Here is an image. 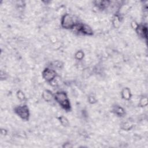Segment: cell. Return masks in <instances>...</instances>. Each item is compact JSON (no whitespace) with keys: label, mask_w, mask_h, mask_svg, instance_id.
Returning <instances> with one entry per match:
<instances>
[{"label":"cell","mask_w":148,"mask_h":148,"mask_svg":"<svg viewBox=\"0 0 148 148\" xmlns=\"http://www.w3.org/2000/svg\"><path fill=\"white\" fill-rule=\"evenodd\" d=\"M55 99L56 100V101L59 103H60V104L61 105L63 108H64L65 109H69V101H68L67 98V95H66L64 92H57V93L55 95Z\"/></svg>","instance_id":"6da1fadb"},{"label":"cell","mask_w":148,"mask_h":148,"mask_svg":"<svg viewBox=\"0 0 148 148\" xmlns=\"http://www.w3.org/2000/svg\"><path fill=\"white\" fill-rule=\"evenodd\" d=\"M62 25L63 27L67 28L73 27L74 22L72 17L69 15H65L62 19Z\"/></svg>","instance_id":"7a4b0ae2"},{"label":"cell","mask_w":148,"mask_h":148,"mask_svg":"<svg viewBox=\"0 0 148 148\" xmlns=\"http://www.w3.org/2000/svg\"><path fill=\"white\" fill-rule=\"evenodd\" d=\"M16 112L17 113V115L20 116L23 119H27L28 118V109L26 106L18 107L16 109Z\"/></svg>","instance_id":"3957f363"},{"label":"cell","mask_w":148,"mask_h":148,"mask_svg":"<svg viewBox=\"0 0 148 148\" xmlns=\"http://www.w3.org/2000/svg\"><path fill=\"white\" fill-rule=\"evenodd\" d=\"M43 75L44 78L45 79L46 81H51L53 80V79L56 76V73L54 71L52 70L46 69L44 72Z\"/></svg>","instance_id":"277c9868"},{"label":"cell","mask_w":148,"mask_h":148,"mask_svg":"<svg viewBox=\"0 0 148 148\" xmlns=\"http://www.w3.org/2000/svg\"><path fill=\"white\" fill-rule=\"evenodd\" d=\"M79 28H79L80 31H82V33H84V34H91V33H92L91 29L88 26L83 25V26H81V27Z\"/></svg>","instance_id":"5b68a950"},{"label":"cell","mask_w":148,"mask_h":148,"mask_svg":"<svg viewBox=\"0 0 148 148\" xmlns=\"http://www.w3.org/2000/svg\"><path fill=\"white\" fill-rule=\"evenodd\" d=\"M43 97L46 101H49V100H51L52 96V94L51 93V92H49L48 91H45L44 92Z\"/></svg>","instance_id":"8992f818"},{"label":"cell","mask_w":148,"mask_h":148,"mask_svg":"<svg viewBox=\"0 0 148 148\" xmlns=\"http://www.w3.org/2000/svg\"><path fill=\"white\" fill-rule=\"evenodd\" d=\"M61 122L64 126H67L68 125V121L67 120V119L64 117L61 118Z\"/></svg>","instance_id":"52a82bcc"},{"label":"cell","mask_w":148,"mask_h":148,"mask_svg":"<svg viewBox=\"0 0 148 148\" xmlns=\"http://www.w3.org/2000/svg\"><path fill=\"white\" fill-rule=\"evenodd\" d=\"M127 91H126V90H124V91H123V94H124V97H125V98H128L129 97V96H130V92H129V91L128 90H127Z\"/></svg>","instance_id":"ba28073f"},{"label":"cell","mask_w":148,"mask_h":148,"mask_svg":"<svg viewBox=\"0 0 148 148\" xmlns=\"http://www.w3.org/2000/svg\"><path fill=\"white\" fill-rule=\"evenodd\" d=\"M116 113H119V114H121V113H123V109H121V108H118V109L116 110Z\"/></svg>","instance_id":"9c48e42d"}]
</instances>
